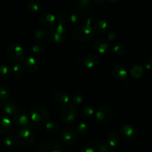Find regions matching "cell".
Returning <instances> with one entry per match:
<instances>
[{
  "instance_id": "d590c367",
  "label": "cell",
  "mask_w": 152,
  "mask_h": 152,
  "mask_svg": "<svg viewBox=\"0 0 152 152\" xmlns=\"http://www.w3.org/2000/svg\"><path fill=\"white\" fill-rule=\"evenodd\" d=\"M56 21L59 22V25L65 26V25H66L69 22V17L65 13H59L58 17L56 18Z\"/></svg>"
},
{
  "instance_id": "cb8c5ba5",
  "label": "cell",
  "mask_w": 152,
  "mask_h": 152,
  "mask_svg": "<svg viewBox=\"0 0 152 152\" xmlns=\"http://www.w3.org/2000/svg\"><path fill=\"white\" fill-rule=\"evenodd\" d=\"M2 110L7 115H11L14 114L17 110V105L13 101H6L2 105Z\"/></svg>"
},
{
  "instance_id": "484cf974",
  "label": "cell",
  "mask_w": 152,
  "mask_h": 152,
  "mask_svg": "<svg viewBox=\"0 0 152 152\" xmlns=\"http://www.w3.org/2000/svg\"><path fill=\"white\" fill-rule=\"evenodd\" d=\"M81 114L84 118L91 119L93 118V117L95 114V111L92 107L91 106H84L81 109Z\"/></svg>"
},
{
  "instance_id": "7a4b0ae2",
  "label": "cell",
  "mask_w": 152,
  "mask_h": 152,
  "mask_svg": "<svg viewBox=\"0 0 152 152\" xmlns=\"http://www.w3.org/2000/svg\"><path fill=\"white\" fill-rule=\"evenodd\" d=\"M16 140L22 146L30 147L35 142V134L30 129H21L16 133Z\"/></svg>"
},
{
  "instance_id": "ffe728a7",
  "label": "cell",
  "mask_w": 152,
  "mask_h": 152,
  "mask_svg": "<svg viewBox=\"0 0 152 152\" xmlns=\"http://www.w3.org/2000/svg\"><path fill=\"white\" fill-rule=\"evenodd\" d=\"M77 10L80 13H88L92 9V3L89 0H80L77 1Z\"/></svg>"
},
{
  "instance_id": "9a60e30c",
  "label": "cell",
  "mask_w": 152,
  "mask_h": 152,
  "mask_svg": "<svg viewBox=\"0 0 152 152\" xmlns=\"http://www.w3.org/2000/svg\"><path fill=\"white\" fill-rule=\"evenodd\" d=\"M39 22L42 25L47 28H51L56 23V17L50 13H43L39 16Z\"/></svg>"
},
{
  "instance_id": "f1b7e54d",
  "label": "cell",
  "mask_w": 152,
  "mask_h": 152,
  "mask_svg": "<svg viewBox=\"0 0 152 152\" xmlns=\"http://www.w3.org/2000/svg\"><path fill=\"white\" fill-rule=\"evenodd\" d=\"M45 129L48 133L55 134L59 131V126L57 123L54 121L47 122L45 125Z\"/></svg>"
},
{
  "instance_id": "2e32d148",
  "label": "cell",
  "mask_w": 152,
  "mask_h": 152,
  "mask_svg": "<svg viewBox=\"0 0 152 152\" xmlns=\"http://www.w3.org/2000/svg\"><path fill=\"white\" fill-rule=\"evenodd\" d=\"M111 74L117 80H124L127 77L128 72L126 68L123 65H117L113 68L111 71Z\"/></svg>"
},
{
  "instance_id": "74e56055",
  "label": "cell",
  "mask_w": 152,
  "mask_h": 152,
  "mask_svg": "<svg viewBox=\"0 0 152 152\" xmlns=\"http://www.w3.org/2000/svg\"><path fill=\"white\" fill-rule=\"evenodd\" d=\"M98 150L99 152H110L111 151V147L108 145V142L102 141L98 144Z\"/></svg>"
},
{
  "instance_id": "3957f363",
  "label": "cell",
  "mask_w": 152,
  "mask_h": 152,
  "mask_svg": "<svg viewBox=\"0 0 152 152\" xmlns=\"http://www.w3.org/2000/svg\"><path fill=\"white\" fill-rule=\"evenodd\" d=\"M49 117L48 111L43 106L34 107L31 111V119L37 124H45L49 120Z\"/></svg>"
},
{
  "instance_id": "603a6c76",
  "label": "cell",
  "mask_w": 152,
  "mask_h": 152,
  "mask_svg": "<svg viewBox=\"0 0 152 152\" xmlns=\"http://www.w3.org/2000/svg\"><path fill=\"white\" fill-rule=\"evenodd\" d=\"M131 76L133 77L134 79H138L141 78L142 76L144 74V68L142 65H140V64H135L132 67L130 70Z\"/></svg>"
},
{
  "instance_id": "4fadbf2b",
  "label": "cell",
  "mask_w": 152,
  "mask_h": 152,
  "mask_svg": "<svg viewBox=\"0 0 152 152\" xmlns=\"http://www.w3.org/2000/svg\"><path fill=\"white\" fill-rule=\"evenodd\" d=\"M100 58L96 53H90L86 54L83 59V62L88 68H93L99 63Z\"/></svg>"
},
{
  "instance_id": "e575fe53",
  "label": "cell",
  "mask_w": 152,
  "mask_h": 152,
  "mask_svg": "<svg viewBox=\"0 0 152 152\" xmlns=\"http://www.w3.org/2000/svg\"><path fill=\"white\" fill-rule=\"evenodd\" d=\"M10 96V91L4 86H0V100L7 101Z\"/></svg>"
},
{
  "instance_id": "ab89813d",
  "label": "cell",
  "mask_w": 152,
  "mask_h": 152,
  "mask_svg": "<svg viewBox=\"0 0 152 152\" xmlns=\"http://www.w3.org/2000/svg\"><path fill=\"white\" fill-rule=\"evenodd\" d=\"M143 65L146 69H152V56H148L145 58L143 61Z\"/></svg>"
},
{
  "instance_id": "7c38bea8",
  "label": "cell",
  "mask_w": 152,
  "mask_h": 152,
  "mask_svg": "<svg viewBox=\"0 0 152 152\" xmlns=\"http://www.w3.org/2000/svg\"><path fill=\"white\" fill-rule=\"evenodd\" d=\"M23 65L25 69L31 73H35L39 70L40 63L38 59L34 56H28L23 60Z\"/></svg>"
},
{
  "instance_id": "5b68a950",
  "label": "cell",
  "mask_w": 152,
  "mask_h": 152,
  "mask_svg": "<svg viewBox=\"0 0 152 152\" xmlns=\"http://www.w3.org/2000/svg\"><path fill=\"white\" fill-rule=\"evenodd\" d=\"M120 137L127 141H133L139 136V132L137 129L133 125L126 123L123 124L120 128Z\"/></svg>"
},
{
  "instance_id": "b9f144b4",
  "label": "cell",
  "mask_w": 152,
  "mask_h": 152,
  "mask_svg": "<svg viewBox=\"0 0 152 152\" xmlns=\"http://www.w3.org/2000/svg\"><path fill=\"white\" fill-rule=\"evenodd\" d=\"M104 2V0H94V3H95V4H102V3Z\"/></svg>"
},
{
  "instance_id": "ac0fdd59",
  "label": "cell",
  "mask_w": 152,
  "mask_h": 152,
  "mask_svg": "<svg viewBox=\"0 0 152 152\" xmlns=\"http://www.w3.org/2000/svg\"><path fill=\"white\" fill-rule=\"evenodd\" d=\"M110 29L109 24L104 19H97L94 23V30L99 34H105Z\"/></svg>"
},
{
  "instance_id": "9c48e42d",
  "label": "cell",
  "mask_w": 152,
  "mask_h": 152,
  "mask_svg": "<svg viewBox=\"0 0 152 152\" xmlns=\"http://www.w3.org/2000/svg\"><path fill=\"white\" fill-rule=\"evenodd\" d=\"M51 39L55 43H62L65 42L67 38V31L65 26L57 25L51 32Z\"/></svg>"
},
{
  "instance_id": "6da1fadb",
  "label": "cell",
  "mask_w": 152,
  "mask_h": 152,
  "mask_svg": "<svg viewBox=\"0 0 152 152\" xmlns=\"http://www.w3.org/2000/svg\"><path fill=\"white\" fill-rule=\"evenodd\" d=\"M94 36V30L91 26L83 25L77 27L72 32V37L76 41L85 42L89 41Z\"/></svg>"
},
{
  "instance_id": "7402d4cb",
  "label": "cell",
  "mask_w": 152,
  "mask_h": 152,
  "mask_svg": "<svg viewBox=\"0 0 152 152\" xmlns=\"http://www.w3.org/2000/svg\"><path fill=\"white\" fill-rule=\"evenodd\" d=\"M107 140L110 147H116L120 142V135L117 132L111 131L107 135Z\"/></svg>"
},
{
  "instance_id": "4dcf8cb0",
  "label": "cell",
  "mask_w": 152,
  "mask_h": 152,
  "mask_svg": "<svg viewBox=\"0 0 152 152\" xmlns=\"http://www.w3.org/2000/svg\"><path fill=\"white\" fill-rule=\"evenodd\" d=\"M81 15L82 13H80L79 10H74V11L71 12V13H70L69 16H68V17H69V21L73 24V25L78 23V22H80V19H81Z\"/></svg>"
},
{
  "instance_id": "8d00e7d4",
  "label": "cell",
  "mask_w": 152,
  "mask_h": 152,
  "mask_svg": "<svg viewBox=\"0 0 152 152\" xmlns=\"http://www.w3.org/2000/svg\"><path fill=\"white\" fill-rule=\"evenodd\" d=\"M88 131V126L84 122H82V123H80L77 126V131L76 132H77V134H86Z\"/></svg>"
},
{
  "instance_id": "f35d334b",
  "label": "cell",
  "mask_w": 152,
  "mask_h": 152,
  "mask_svg": "<svg viewBox=\"0 0 152 152\" xmlns=\"http://www.w3.org/2000/svg\"><path fill=\"white\" fill-rule=\"evenodd\" d=\"M117 36H118V34H117V31H114V30H110L107 34V39H108V41H114L117 38Z\"/></svg>"
},
{
  "instance_id": "f546056e",
  "label": "cell",
  "mask_w": 152,
  "mask_h": 152,
  "mask_svg": "<svg viewBox=\"0 0 152 152\" xmlns=\"http://www.w3.org/2000/svg\"><path fill=\"white\" fill-rule=\"evenodd\" d=\"M26 6L31 12H37L40 9V3L36 0H29L26 2Z\"/></svg>"
},
{
  "instance_id": "277c9868",
  "label": "cell",
  "mask_w": 152,
  "mask_h": 152,
  "mask_svg": "<svg viewBox=\"0 0 152 152\" xmlns=\"http://www.w3.org/2000/svg\"><path fill=\"white\" fill-rule=\"evenodd\" d=\"M7 56L9 59L15 62H19L24 59L25 52L21 45L16 43L10 45L7 48Z\"/></svg>"
},
{
  "instance_id": "d6986e66",
  "label": "cell",
  "mask_w": 152,
  "mask_h": 152,
  "mask_svg": "<svg viewBox=\"0 0 152 152\" xmlns=\"http://www.w3.org/2000/svg\"><path fill=\"white\" fill-rule=\"evenodd\" d=\"M53 98L56 102L60 104H66L70 101V96L67 92L62 90H57L54 92Z\"/></svg>"
},
{
  "instance_id": "d6a6232c",
  "label": "cell",
  "mask_w": 152,
  "mask_h": 152,
  "mask_svg": "<svg viewBox=\"0 0 152 152\" xmlns=\"http://www.w3.org/2000/svg\"><path fill=\"white\" fill-rule=\"evenodd\" d=\"M83 100H84V97L83 95L81 93L79 92H76L71 96V101H72V104L75 106V105H79L81 103H83Z\"/></svg>"
},
{
  "instance_id": "60d3db41",
  "label": "cell",
  "mask_w": 152,
  "mask_h": 152,
  "mask_svg": "<svg viewBox=\"0 0 152 152\" xmlns=\"http://www.w3.org/2000/svg\"><path fill=\"white\" fill-rule=\"evenodd\" d=\"M79 152H96L94 148H91V147H86V148H83L80 150Z\"/></svg>"
},
{
  "instance_id": "ba28073f",
  "label": "cell",
  "mask_w": 152,
  "mask_h": 152,
  "mask_svg": "<svg viewBox=\"0 0 152 152\" xmlns=\"http://www.w3.org/2000/svg\"><path fill=\"white\" fill-rule=\"evenodd\" d=\"M61 117L67 123L75 120L77 117V109L73 104H67L62 108L60 112Z\"/></svg>"
},
{
  "instance_id": "5bb4252c",
  "label": "cell",
  "mask_w": 152,
  "mask_h": 152,
  "mask_svg": "<svg viewBox=\"0 0 152 152\" xmlns=\"http://www.w3.org/2000/svg\"><path fill=\"white\" fill-rule=\"evenodd\" d=\"M93 48L96 52L102 54L107 53L111 49V44L105 39H97L94 42Z\"/></svg>"
},
{
  "instance_id": "83f0119b",
  "label": "cell",
  "mask_w": 152,
  "mask_h": 152,
  "mask_svg": "<svg viewBox=\"0 0 152 152\" xmlns=\"http://www.w3.org/2000/svg\"><path fill=\"white\" fill-rule=\"evenodd\" d=\"M24 72H25V69H24L23 65L21 64H14L12 67V73L15 77L19 78L23 75Z\"/></svg>"
},
{
  "instance_id": "52a82bcc",
  "label": "cell",
  "mask_w": 152,
  "mask_h": 152,
  "mask_svg": "<svg viewBox=\"0 0 152 152\" xmlns=\"http://www.w3.org/2000/svg\"><path fill=\"white\" fill-rule=\"evenodd\" d=\"M114 116V111L112 108L108 106H102L95 113V117L99 123L105 124L111 121Z\"/></svg>"
},
{
  "instance_id": "d4e9b609",
  "label": "cell",
  "mask_w": 152,
  "mask_h": 152,
  "mask_svg": "<svg viewBox=\"0 0 152 152\" xmlns=\"http://www.w3.org/2000/svg\"><path fill=\"white\" fill-rule=\"evenodd\" d=\"M3 142L4 145L8 148H13L16 147L17 140L16 138L11 134H7L3 138Z\"/></svg>"
},
{
  "instance_id": "8992f818",
  "label": "cell",
  "mask_w": 152,
  "mask_h": 152,
  "mask_svg": "<svg viewBox=\"0 0 152 152\" xmlns=\"http://www.w3.org/2000/svg\"><path fill=\"white\" fill-rule=\"evenodd\" d=\"M14 123L22 129H30L31 127V120L28 114L26 111L22 108H17L13 114Z\"/></svg>"
},
{
  "instance_id": "30bf717a",
  "label": "cell",
  "mask_w": 152,
  "mask_h": 152,
  "mask_svg": "<svg viewBox=\"0 0 152 152\" xmlns=\"http://www.w3.org/2000/svg\"><path fill=\"white\" fill-rule=\"evenodd\" d=\"M77 132L71 128H66L60 132V138L65 143L73 144L77 140Z\"/></svg>"
},
{
  "instance_id": "44dd1931",
  "label": "cell",
  "mask_w": 152,
  "mask_h": 152,
  "mask_svg": "<svg viewBox=\"0 0 152 152\" xmlns=\"http://www.w3.org/2000/svg\"><path fill=\"white\" fill-rule=\"evenodd\" d=\"M11 121L8 117L0 116V134H7L11 129Z\"/></svg>"
},
{
  "instance_id": "e0dca14e",
  "label": "cell",
  "mask_w": 152,
  "mask_h": 152,
  "mask_svg": "<svg viewBox=\"0 0 152 152\" xmlns=\"http://www.w3.org/2000/svg\"><path fill=\"white\" fill-rule=\"evenodd\" d=\"M50 37L49 31L43 28H39L34 31V37L39 42H45Z\"/></svg>"
},
{
  "instance_id": "8fae6325",
  "label": "cell",
  "mask_w": 152,
  "mask_h": 152,
  "mask_svg": "<svg viewBox=\"0 0 152 152\" xmlns=\"http://www.w3.org/2000/svg\"><path fill=\"white\" fill-rule=\"evenodd\" d=\"M39 152H63V150L62 145L56 141H48L40 145Z\"/></svg>"
},
{
  "instance_id": "4316f807",
  "label": "cell",
  "mask_w": 152,
  "mask_h": 152,
  "mask_svg": "<svg viewBox=\"0 0 152 152\" xmlns=\"http://www.w3.org/2000/svg\"><path fill=\"white\" fill-rule=\"evenodd\" d=\"M114 51L119 56H123L127 51L126 46L122 42H116L114 45Z\"/></svg>"
},
{
  "instance_id": "836d02e7",
  "label": "cell",
  "mask_w": 152,
  "mask_h": 152,
  "mask_svg": "<svg viewBox=\"0 0 152 152\" xmlns=\"http://www.w3.org/2000/svg\"><path fill=\"white\" fill-rule=\"evenodd\" d=\"M31 50H32L34 54L37 56H41L44 53V48H43V46L40 43H37V44L34 45L32 46Z\"/></svg>"
},
{
  "instance_id": "1f68e13d",
  "label": "cell",
  "mask_w": 152,
  "mask_h": 152,
  "mask_svg": "<svg viewBox=\"0 0 152 152\" xmlns=\"http://www.w3.org/2000/svg\"><path fill=\"white\" fill-rule=\"evenodd\" d=\"M10 75V68L7 65H0V79H7Z\"/></svg>"
}]
</instances>
